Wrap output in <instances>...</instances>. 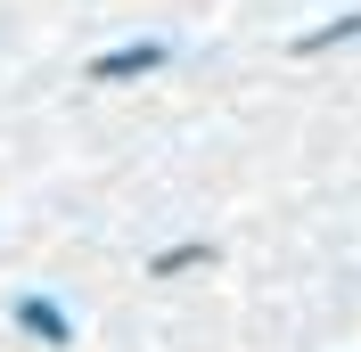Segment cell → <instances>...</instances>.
<instances>
[{
    "mask_svg": "<svg viewBox=\"0 0 361 352\" xmlns=\"http://www.w3.org/2000/svg\"><path fill=\"white\" fill-rule=\"evenodd\" d=\"M164 66V42H132V49H107V58H90V82H132V74Z\"/></svg>",
    "mask_w": 361,
    "mask_h": 352,
    "instance_id": "obj_1",
    "label": "cell"
},
{
    "mask_svg": "<svg viewBox=\"0 0 361 352\" xmlns=\"http://www.w3.org/2000/svg\"><path fill=\"white\" fill-rule=\"evenodd\" d=\"M17 328H25V336H42V344H74L66 311L49 303V295H17Z\"/></svg>",
    "mask_w": 361,
    "mask_h": 352,
    "instance_id": "obj_2",
    "label": "cell"
},
{
    "mask_svg": "<svg viewBox=\"0 0 361 352\" xmlns=\"http://www.w3.org/2000/svg\"><path fill=\"white\" fill-rule=\"evenodd\" d=\"M361 33V17H337V25H312L304 42H295V58H320V49H337V42H353Z\"/></svg>",
    "mask_w": 361,
    "mask_h": 352,
    "instance_id": "obj_3",
    "label": "cell"
},
{
    "mask_svg": "<svg viewBox=\"0 0 361 352\" xmlns=\"http://www.w3.org/2000/svg\"><path fill=\"white\" fill-rule=\"evenodd\" d=\"M197 263H214V246H164L148 270H157V279H180V270H197Z\"/></svg>",
    "mask_w": 361,
    "mask_h": 352,
    "instance_id": "obj_4",
    "label": "cell"
}]
</instances>
